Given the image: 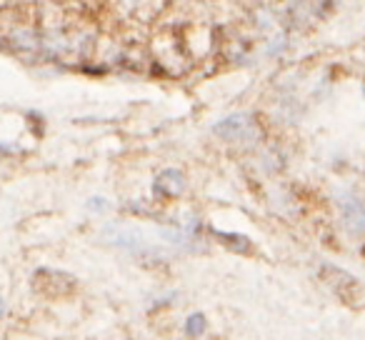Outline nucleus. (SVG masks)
I'll use <instances>...</instances> for the list:
<instances>
[{
    "label": "nucleus",
    "instance_id": "obj_1",
    "mask_svg": "<svg viewBox=\"0 0 365 340\" xmlns=\"http://www.w3.org/2000/svg\"><path fill=\"white\" fill-rule=\"evenodd\" d=\"M213 133L223 140H243V138L255 135V125L253 118H248L245 113H233V115L215 123Z\"/></svg>",
    "mask_w": 365,
    "mask_h": 340
},
{
    "label": "nucleus",
    "instance_id": "obj_2",
    "mask_svg": "<svg viewBox=\"0 0 365 340\" xmlns=\"http://www.w3.org/2000/svg\"><path fill=\"white\" fill-rule=\"evenodd\" d=\"M340 213H343V225L350 235L363 238L365 235V203L358 195H343L340 198Z\"/></svg>",
    "mask_w": 365,
    "mask_h": 340
},
{
    "label": "nucleus",
    "instance_id": "obj_3",
    "mask_svg": "<svg viewBox=\"0 0 365 340\" xmlns=\"http://www.w3.org/2000/svg\"><path fill=\"white\" fill-rule=\"evenodd\" d=\"M182 188H185V178L175 168H168L155 178V193H160L163 198H178L182 193Z\"/></svg>",
    "mask_w": 365,
    "mask_h": 340
},
{
    "label": "nucleus",
    "instance_id": "obj_4",
    "mask_svg": "<svg viewBox=\"0 0 365 340\" xmlns=\"http://www.w3.org/2000/svg\"><path fill=\"white\" fill-rule=\"evenodd\" d=\"M205 328H208V320H205L203 313H193L185 318V335H190V338H198V335L205 333Z\"/></svg>",
    "mask_w": 365,
    "mask_h": 340
},
{
    "label": "nucleus",
    "instance_id": "obj_5",
    "mask_svg": "<svg viewBox=\"0 0 365 340\" xmlns=\"http://www.w3.org/2000/svg\"><path fill=\"white\" fill-rule=\"evenodd\" d=\"M218 238L223 240V243L233 245V250H243V253H248V250H250V240L245 238V235H230V233H218Z\"/></svg>",
    "mask_w": 365,
    "mask_h": 340
},
{
    "label": "nucleus",
    "instance_id": "obj_6",
    "mask_svg": "<svg viewBox=\"0 0 365 340\" xmlns=\"http://www.w3.org/2000/svg\"><path fill=\"white\" fill-rule=\"evenodd\" d=\"M108 208H110V203H108L106 198H98V195H96V198L88 200V210H96V213H106Z\"/></svg>",
    "mask_w": 365,
    "mask_h": 340
}]
</instances>
